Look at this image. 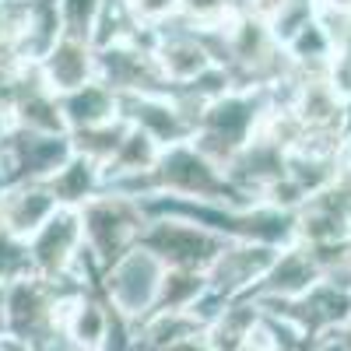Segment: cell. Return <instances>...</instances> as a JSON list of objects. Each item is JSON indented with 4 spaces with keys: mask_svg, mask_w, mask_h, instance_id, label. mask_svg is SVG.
<instances>
[{
    "mask_svg": "<svg viewBox=\"0 0 351 351\" xmlns=\"http://www.w3.org/2000/svg\"><path fill=\"white\" fill-rule=\"evenodd\" d=\"M267 109H271L267 92H256V88H232V92H225L211 106H204L190 144L204 158H211L218 169H228V162L239 155V148H246L256 137Z\"/></svg>",
    "mask_w": 351,
    "mask_h": 351,
    "instance_id": "obj_1",
    "label": "cell"
},
{
    "mask_svg": "<svg viewBox=\"0 0 351 351\" xmlns=\"http://www.w3.org/2000/svg\"><path fill=\"white\" fill-rule=\"evenodd\" d=\"M81 225H84V253L92 256L99 271H106L112 260H120L127 250L141 243L148 211H144L141 200L102 190L81 208Z\"/></svg>",
    "mask_w": 351,
    "mask_h": 351,
    "instance_id": "obj_2",
    "label": "cell"
},
{
    "mask_svg": "<svg viewBox=\"0 0 351 351\" xmlns=\"http://www.w3.org/2000/svg\"><path fill=\"white\" fill-rule=\"evenodd\" d=\"M155 183H158V193L180 197V200L232 204V208L253 204L250 197H243L236 186H232L225 169H218L211 158H204L190 141L186 144H172V148L162 152V158L155 165Z\"/></svg>",
    "mask_w": 351,
    "mask_h": 351,
    "instance_id": "obj_3",
    "label": "cell"
},
{
    "mask_svg": "<svg viewBox=\"0 0 351 351\" xmlns=\"http://www.w3.org/2000/svg\"><path fill=\"white\" fill-rule=\"evenodd\" d=\"M162 278H165V263L144 246H134L99 274V295L109 302L112 313H120L130 324H141L158 306Z\"/></svg>",
    "mask_w": 351,
    "mask_h": 351,
    "instance_id": "obj_4",
    "label": "cell"
},
{
    "mask_svg": "<svg viewBox=\"0 0 351 351\" xmlns=\"http://www.w3.org/2000/svg\"><path fill=\"white\" fill-rule=\"evenodd\" d=\"M56 324H60V295L49 281L21 274L4 285V306H0V334L4 337L32 344Z\"/></svg>",
    "mask_w": 351,
    "mask_h": 351,
    "instance_id": "obj_5",
    "label": "cell"
},
{
    "mask_svg": "<svg viewBox=\"0 0 351 351\" xmlns=\"http://www.w3.org/2000/svg\"><path fill=\"white\" fill-rule=\"evenodd\" d=\"M228 239L200 228L183 218H148L141 232V243L148 253H155L165 267H186V271H208L211 260L225 250Z\"/></svg>",
    "mask_w": 351,
    "mask_h": 351,
    "instance_id": "obj_6",
    "label": "cell"
},
{
    "mask_svg": "<svg viewBox=\"0 0 351 351\" xmlns=\"http://www.w3.org/2000/svg\"><path fill=\"white\" fill-rule=\"evenodd\" d=\"M95 53H99V81L120 102L169 92V84L162 81V71L155 64V53H152V36L116 43Z\"/></svg>",
    "mask_w": 351,
    "mask_h": 351,
    "instance_id": "obj_7",
    "label": "cell"
},
{
    "mask_svg": "<svg viewBox=\"0 0 351 351\" xmlns=\"http://www.w3.org/2000/svg\"><path fill=\"white\" fill-rule=\"evenodd\" d=\"M152 53H155V64L162 71V81L169 88H186L200 74L218 67L204 32L193 28V25H186L180 14H176L169 25H162L158 32H152Z\"/></svg>",
    "mask_w": 351,
    "mask_h": 351,
    "instance_id": "obj_8",
    "label": "cell"
},
{
    "mask_svg": "<svg viewBox=\"0 0 351 351\" xmlns=\"http://www.w3.org/2000/svg\"><path fill=\"white\" fill-rule=\"evenodd\" d=\"M288 109L295 112L306 134L316 137H337L344 141L348 130V95L330 81V74H295L291 81V102Z\"/></svg>",
    "mask_w": 351,
    "mask_h": 351,
    "instance_id": "obj_9",
    "label": "cell"
},
{
    "mask_svg": "<svg viewBox=\"0 0 351 351\" xmlns=\"http://www.w3.org/2000/svg\"><path fill=\"white\" fill-rule=\"evenodd\" d=\"M123 120L130 127H137L141 134H148L165 152V148H172V144H186L193 137L200 112L169 88V92H158V95H144V99L123 102Z\"/></svg>",
    "mask_w": 351,
    "mask_h": 351,
    "instance_id": "obj_10",
    "label": "cell"
},
{
    "mask_svg": "<svg viewBox=\"0 0 351 351\" xmlns=\"http://www.w3.org/2000/svg\"><path fill=\"white\" fill-rule=\"evenodd\" d=\"M0 141L11 158L14 183H49L74 155L71 134H28L4 123Z\"/></svg>",
    "mask_w": 351,
    "mask_h": 351,
    "instance_id": "obj_11",
    "label": "cell"
},
{
    "mask_svg": "<svg viewBox=\"0 0 351 351\" xmlns=\"http://www.w3.org/2000/svg\"><path fill=\"white\" fill-rule=\"evenodd\" d=\"M274 256H278V250H271V246L228 239L225 250L211 260V267L204 271V278H208V291L218 295V299H225V302L246 299L250 291L260 285V278L267 274Z\"/></svg>",
    "mask_w": 351,
    "mask_h": 351,
    "instance_id": "obj_12",
    "label": "cell"
},
{
    "mask_svg": "<svg viewBox=\"0 0 351 351\" xmlns=\"http://www.w3.org/2000/svg\"><path fill=\"white\" fill-rule=\"evenodd\" d=\"M316 285H319V267L309 256V250L302 243H288L278 250L274 263L260 278V285L250 291V299L253 302H295Z\"/></svg>",
    "mask_w": 351,
    "mask_h": 351,
    "instance_id": "obj_13",
    "label": "cell"
},
{
    "mask_svg": "<svg viewBox=\"0 0 351 351\" xmlns=\"http://www.w3.org/2000/svg\"><path fill=\"white\" fill-rule=\"evenodd\" d=\"M56 211L60 204L46 183H14L0 193V232L18 243H28Z\"/></svg>",
    "mask_w": 351,
    "mask_h": 351,
    "instance_id": "obj_14",
    "label": "cell"
},
{
    "mask_svg": "<svg viewBox=\"0 0 351 351\" xmlns=\"http://www.w3.org/2000/svg\"><path fill=\"white\" fill-rule=\"evenodd\" d=\"M60 39H64L60 0H21L14 21V46H11L18 60L36 67Z\"/></svg>",
    "mask_w": 351,
    "mask_h": 351,
    "instance_id": "obj_15",
    "label": "cell"
},
{
    "mask_svg": "<svg viewBox=\"0 0 351 351\" xmlns=\"http://www.w3.org/2000/svg\"><path fill=\"white\" fill-rule=\"evenodd\" d=\"M36 74H39V81L49 88V92L60 99V95H67V92H74V88L99 77V53H95L92 43L64 36L36 64Z\"/></svg>",
    "mask_w": 351,
    "mask_h": 351,
    "instance_id": "obj_16",
    "label": "cell"
},
{
    "mask_svg": "<svg viewBox=\"0 0 351 351\" xmlns=\"http://www.w3.org/2000/svg\"><path fill=\"white\" fill-rule=\"evenodd\" d=\"M351 204L330 186L324 193L309 197L302 208L295 211V243L302 246H334L348 243L351 228H348Z\"/></svg>",
    "mask_w": 351,
    "mask_h": 351,
    "instance_id": "obj_17",
    "label": "cell"
},
{
    "mask_svg": "<svg viewBox=\"0 0 351 351\" xmlns=\"http://www.w3.org/2000/svg\"><path fill=\"white\" fill-rule=\"evenodd\" d=\"M109 324H112V309L99 291H84V295H74V299H60V327L84 351H102Z\"/></svg>",
    "mask_w": 351,
    "mask_h": 351,
    "instance_id": "obj_18",
    "label": "cell"
},
{
    "mask_svg": "<svg viewBox=\"0 0 351 351\" xmlns=\"http://www.w3.org/2000/svg\"><path fill=\"white\" fill-rule=\"evenodd\" d=\"M60 112H64L67 134H74V130H88V127H102V123L120 120L123 102L95 77V81L74 88V92L60 95Z\"/></svg>",
    "mask_w": 351,
    "mask_h": 351,
    "instance_id": "obj_19",
    "label": "cell"
},
{
    "mask_svg": "<svg viewBox=\"0 0 351 351\" xmlns=\"http://www.w3.org/2000/svg\"><path fill=\"white\" fill-rule=\"evenodd\" d=\"M8 127L28 130V134H67L64 112H60V99L39 81V74L28 81V88L21 92L18 106L8 116Z\"/></svg>",
    "mask_w": 351,
    "mask_h": 351,
    "instance_id": "obj_20",
    "label": "cell"
},
{
    "mask_svg": "<svg viewBox=\"0 0 351 351\" xmlns=\"http://www.w3.org/2000/svg\"><path fill=\"white\" fill-rule=\"evenodd\" d=\"M260 306L246 295V299H232L221 306V313L204 327V337L215 351H246L253 334H256V324H260Z\"/></svg>",
    "mask_w": 351,
    "mask_h": 351,
    "instance_id": "obj_21",
    "label": "cell"
},
{
    "mask_svg": "<svg viewBox=\"0 0 351 351\" xmlns=\"http://www.w3.org/2000/svg\"><path fill=\"white\" fill-rule=\"evenodd\" d=\"M193 334H204V324L193 313L155 309L137 324V351H169Z\"/></svg>",
    "mask_w": 351,
    "mask_h": 351,
    "instance_id": "obj_22",
    "label": "cell"
},
{
    "mask_svg": "<svg viewBox=\"0 0 351 351\" xmlns=\"http://www.w3.org/2000/svg\"><path fill=\"white\" fill-rule=\"evenodd\" d=\"M46 186L53 190V197H56L60 208L81 211L88 200L102 193V169L92 165V162H84V158H77V155H71V162L56 172Z\"/></svg>",
    "mask_w": 351,
    "mask_h": 351,
    "instance_id": "obj_23",
    "label": "cell"
},
{
    "mask_svg": "<svg viewBox=\"0 0 351 351\" xmlns=\"http://www.w3.org/2000/svg\"><path fill=\"white\" fill-rule=\"evenodd\" d=\"M162 158V148L148 137V134H141L137 127L127 130L123 144H120V152H116V158L102 169V186L106 180H120V176H144V172H155Z\"/></svg>",
    "mask_w": 351,
    "mask_h": 351,
    "instance_id": "obj_24",
    "label": "cell"
},
{
    "mask_svg": "<svg viewBox=\"0 0 351 351\" xmlns=\"http://www.w3.org/2000/svg\"><path fill=\"white\" fill-rule=\"evenodd\" d=\"M127 130H130V123L123 120V116H120V120H112V123H102V127L74 130V134H71V148H74L77 158L106 169V165L116 158V152H120Z\"/></svg>",
    "mask_w": 351,
    "mask_h": 351,
    "instance_id": "obj_25",
    "label": "cell"
},
{
    "mask_svg": "<svg viewBox=\"0 0 351 351\" xmlns=\"http://www.w3.org/2000/svg\"><path fill=\"white\" fill-rule=\"evenodd\" d=\"M204 295H208V278H204V271L165 267V278H162V288H158V306L155 309L193 313Z\"/></svg>",
    "mask_w": 351,
    "mask_h": 351,
    "instance_id": "obj_26",
    "label": "cell"
},
{
    "mask_svg": "<svg viewBox=\"0 0 351 351\" xmlns=\"http://www.w3.org/2000/svg\"><path fill=\"white\" fill-rule=\"evenodd\" d=\"M319 18V0H285L281 14L271 21V32L281 46H288L295 39L302 28H309L313 21Z\"/></svg>",
    "mask_w": 351,
    "mask_h": 351,
    "instance_id": "obj_27",
    "label": "cell"
},
{
    "mask_svg": "<svg viewBox=\"0 0 351 351\" xmlns=\"http://www.w3.org/2000/svg\"><path fill=\"white\" fill-rule=\"evenodd\" d=\"M102 11V0H60V21H64V36L92 43L95 21Z\"/></svg>",
    "mask_w": 351,
    "mask_h": 351,
    "instance_id": "obj_28",
    "label": "cell"
},
{
    "mask_svg": "<svg viewBox=\"0 0 351 351\" xmlns=\"http://www.w3.org/2000/svg\"><path fill=\"white\" fill-rule=\"evenodd\" d=\"M236 14V0H180V18L193 28H218Z\"/></svg>",
    "mask_w": 351,
    "mask_h": 351,
    "instance_id": "obj_29",
    "label": "cell"
},
{
    "mask_svg": "<svg viewBox=\"0 0 351 351\" xmlns=\"http://www.w3.org/2000/svg\"><path fill=\"white\" fill-rule=\"evenodd\" d=\"M123 4L141 32H158L162 25L180 14V0H123Z\"/></svg>",
    "mask_w": 351,
    "mask_h": 351,
    "instance_id": "obj_30",
    "label": "cell"
},
{
    "mask_svg": "<svg viewBox=\"0 0 351 351\" xmlns=\"http://www.w3.org/2000/svg\"><path fill=\"white\" fill-rule=\"evenodd\" d=\"M28 351H84L60 324H56V327H49L46 334H39L32 344H28Z\"/></svg>",
    "mask_w": 351,
    "mask_h": 351,
    "instance_id": "obj_31",
    "label": "cell"
},
{
    "mask_svg": "<svg viewBox=\"0 0 351 351\" xmlns=\"http://www.w3.org/2000/svg\"><path fill=\"white\" fill-rule=\"evenodd\" d=\"M236 8H239L243 18H253V21H260V25L271 28V21H274V18L281 14V8H285V0H236Z\"/></svg>",
    "mask_w": 351,
    "mask_h": 351,
    "instance_id": "obj_32",
    "label": "cell"
},
{
    "mask_svg": "<svg viewBox=\"0 0 351 351\" xmlns=\"http://www.w3.org/2000/svg\"><path fill=\"white\" fill-rule=\"evenodd\" d=\"M334 190L351 204V162H344L341 158V165H337V180H334Z\"/></svg>",
    "mask_w": 351,
    "mask_h": 351,
    "instance_id": "obj_33",
    "label": "cell"
},
{
    "mask_svg": "<svg viewBox=\"0 0 351 351\" xmlns=\"http://www.w3.org/2000/svg\"><path fill=\"white\" fill-rule=\"evenodd\" d=\"M4 130V127H0ZM8 186H14V169H11V158L4 152V141H0V193H4Z\"/></svg>",
    "mask_w": 351,
    "mask_h": 351,
    "instance_id": "obj_34",
    "label": "cell"
},
{
    "mask_svg": "<svg viewBox=\"0 0 351 351\" xmlns=\"http://www.w3.org/2000/svg\"><path fill=\"white\" fill-rule=\"evenodd\" d=\"M169 351H215V348L208 344V337H204V334H193V337L180 341V344H176V348H169Z\"/></svg>",
    "mask_w": 351,
    "mask_h": 351,
    "instance_id": "obj_35",
    "label": "cell"
},
{
    "mask_svg": "<svg viewBox=\"0 0 351 351\" xmlns=\"http://www.w3.org/2000/svg\"><path fill=\"white\" fill-rule=\"evenodd\" d=\"M324 11H337V14H351V0H319Z\"/></svg>",
    "mask_w": 351,
    "mask_h": 351,
    "instance_id": "obj_36",
    "label": "cell"
},
{
    "mask_svg": "<svg viewBox=\"0 0 351 351\" xmlns=\"http://www.w3.org/2000/svg\"><path fill=\"white\" fill-rule=\"evenodd\" d=\"M334 337L341 341V348H344V351H351V319H348V324H344L341 330H334Z\"/></svg>",
    "mask_w": 351,
    "mask_h": 351,
    "instance_id": "obj_37",
    "label": "cell"
},
{
    "mask_svg": "<svg viewBox=\"0 0 351 351\" xmlns=\"http://www.w3.org/2000/svg\"><path fill=\"white\" fill-rule=\"evenodd\" d=\"M0 351H28V344L14 341V337H4V341H0Z\"/></svg>",
    "mask_w": 351,
    "mask_h": 351,
    "instance_id": "obj_38",
    "label": "cell"
},
{
    "mask_svg": "<svg viewBox=\"0 0 351 351\" xmlns=\"http://www.w3.org/2000/svg\"><path fill=\"white\" fill-rule=\"evenodd\" d=\"M341 158L351 162V134H344V144H341Z\"/></svg>",
    "mask_w": 351,
    "mask_h": 351,
    "instance_id": "obj_39",
    "label": "cell"
},
{
    "mask_svg": "<svg viewBox=\"0 0 351 351\" xmlns=\"http://www.w3.org/2000/svg\"><path fill=\"white\" fill-rule=\"evenodd\" d=\"M0 341H4V334H0Z\"/></svg>",
    "mask_w": 351,
    "mask_h": 351,
    "instance_id": "obj_40",
    "label": "cell"
},
{
    "mask_svg": "<svg viewBox=\"0 0 351 351\" xmlns=\"http://www.w3.org/2000/svg\"><path fill=\"white\" fill-rule=\"evenodd\" d=\"M348 256H351V250H348Z\"/></svg>",
    "mask_w": 351,
    "mask_h": 351,
    "instance_id": "obj_41",
    "label": "cell"
}]
</instances>
